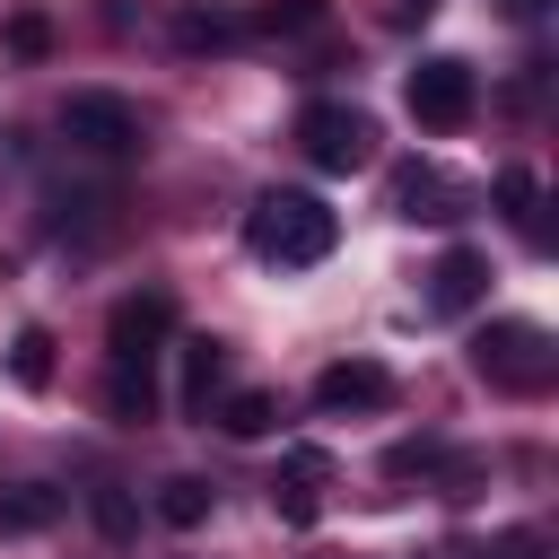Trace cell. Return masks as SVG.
Returning a JSON list of instances; mask_svg holds the SVG:
<instances>
[{
	"label": "cell",
	"mask_w": 559,
	"mask_h": 559,
	"mask_svg": "<svg viewBox=\"0 0 559 559\" xmlns=\"http://www.w3.org/2000/svg\"><path fill=\"white\" fill-rule=\"evenodd\" d=\"M245 245L262 253V262H280V271H306V262H323L332 245H341V218L314 201V192H262L253 210H245Z\"/></svg>",
	"instance_id": "6da1fadb"
},
{
	"label": "cell",
	"mask_w": 559,
	"mask_h": 559,
	"mask_svg": "<svg viewBox=\"0 0 559 559\" xmlns=\"http://www.w3.org/2000/svg\"><path fill=\"white\" fill-rule=\"evenodd\" d=\"M472 367L498 384V393H550V376H559V349H550V332L542 323H489L480 341H472Z\"/></svg>",
	"instance_id": "7a4b0ae2"
},
{
	"label": "cell",
	"mask_w": 559,
	"mask_h": 559,
	"mask_svg": "<svg viewBox=\"0 0 559 559\" xmlns=\"http://www.w3.org/2000/svg\"><path fill=\"white\" fill-rule=\"evenodd\" d=\"M61 140H70V148H87V157H140V148H148L140 105H131V96H114V87H79V96L61 105Z\"/></svg>",
	"instance_id": "3957f363"
},
{
	"label": "cell",
	"mask_w": 559,
	"mask_h": 559,
	"mask_svg": "<svg viewBox=\"0 0 559 559\" xmlns=\"http://www.w3.org/2000/svg\"><path fill=\"white\" fill-rule=\"evenodd\" d=\"M402 96H411V122H419V131H463L472 105H480V79H472V61H454V52H428Z\"/></svg>",
	"instance_id": "277c9868"
},
{
	"label": "cell",
	"mask_w": 559,
	"mask_h": 559,
	"mask_svg": "<svg viewBox=\"0 0 559 559\" xmlns=\"http://www.w3.org/2000/svg\"><path fill=\"white\" fill-rule=\"evenodd\" d=\"M297 148H306V166H323V175H358V166L376 157V122H367L358 105H306V114H297Z\"/></svg>",
	"instance_id": "5b68a950"
},
{
	"label": "cell",
	"mask_w": 559,
	"mask_h": 559,
	"mask_svg": "<svg viewBox=\"0 0 559 559\" xmlns=\"http://www.w3.org/2000/svg\"><path fill=\"white\" fill-rule=\"evenodd\" d=\"M166 332H175V297H166V288H131V297L105 314L114 367H157V358H166Z\"/></svg>",
	"instance_id": "8992f818"
},
{
	"label": "cell",
	"mask_w": 559,
	"mask_h": 559,
	"mask_svg": "<svg viewBox=\"0 0 559 559\" xmlns=\"http://www.w3.org/2000/svg\"><path fill=\"white\" fill-rule=\"evenodd\" d=\"M323 480H332V454H323V445H297V454L280 463V480H271L280 524H314V515H323Z\"/></svg>",
	"instance_id": "52a82bcc"
},
{
	"label": "cell",
	"mask_w": 559,
	"mask_h": 559,
	"mask_svg": "<svg viewBox=\"0 0 559 559\" xmlns=\"http://www.w3.org/2000/svg\"><path fill=\"white\" fill-rule=\"evenodd\" d=\"M314 402H323V411H384V402H393V376H384L376 358H341V367L314 376Z\"/></svg>",
	"instance_id": "ba28073f"
},
{
	"label": "cell",
	"mask_w": 559,
	"mask_h": 559,
	"mask_svg": "<svg viewBox=\"0 0 559 559\" xmlns=\"http://www.w3.org/2000/svg\"><path fill=\"white\" fill-rule=\"evenodd\" d=\"M480 288H489V262H480L472 245L437 253V271H428V306H437V314H472V306H480Z\"/></svg>",
	"instance_id": "9c48e42d"
},
{
	"label": "cell",
	"mask_w": 559,
	"mask_h": 559,
	"mask_svg": "<svg viewBox=\"0 0 559 559\" xmlns=\"http://www.w3.org/2000/svg\"><path fill=\"white\" fill-rule=\"evenodd\" d=\"M52 515H61V489H52V480H9V489H0V542L44 533Z\"/></svg>",
	"instance_id": "30bf717a"
},
{
	"label": "cell",
	"mask_w": 559,
	"mask_h": 559,
	"mask_svg": "<svg viewBox=\"0 0 559 559\" xmlns=\"http://www.w3.org/2000/svg\"><path fill=\"white\" fill-rule=\"evenodd\" d=\"M454 201H463V192H454L437 166H402V183H393V210H402V218H454Z\"/></svg>",
	"instance_id": "8fae6325"
},
{
	"label": "cell",
	"mask_w": 559,
	"mask_h": 559,
	"mask_svg": "<svg viewBox=\"0 0 559 559\" xmlns=\"http://www.w3.org/2000/svg\"><path fill=\"white\" fill-rule=\"evenodd\" d=\"M218 376H227V341H183V411H201L210 419V402H218Z\"/></svg>",
	"instance_id": "7c38bea8"
},
{
	"label": "cell",
	"mask_w": 559,
	"mask_h": 559,
	"mask_svg": "<svg viewBox=\"0 0 559 559\" xmlns=\"http://www.w3.org/2000/svg\"><path fill=\"white\" fill-rule=\"evenodd\" d=\"M105 419H122V428L157 419V384H148V367H105Z\"/></svg>",
	"instance_id": "4fadbf2b"
},
{
	"label": "cell",
	"mask_w": 559,
	"mask_h": 559,
	"mask_svg": "<svg viewBox=\"0 0 559 559\" xmlns=\"http://www.w3.org/2000/svg\"><path fill=\"white\" fill-rule=\"evenodd\" d=\"M157 515H166L175 533H192V524L210 515V480H201V472H175V480H157Z\"/></svg>",
	"instance_id": "5bb4252c"
},
{
	"label": "cell",
	"mask_w": 559,
	"mask_h": 559,
	"mask_svg": "<svg viewBox=\"0 0 559 559\" xmlns=\"http://www.w3.org/2000/svg\"><path fill=\"white\" fill-rule=\"evenodd\" d=\"M498 201H507V218L524 227V245H550V227H542V192H533V175H524V166H507V175H498Z\"/></svg>",
	"instance_id": "9a60e30c"
},
{
	"label": "cell",
	"mask_w": 559,
	"mask_h": 559,
	"mask_svg": "<svg viewBox=\"0 0 559 559\" xmlns=\"http://www.w3.org/2000/svg\"><path fill=\"white\" fill-rule=\"evenodd\" d=\"M210 419H218L227 437H271V428H280V402H271V393H227Z\"/></svg>",
	"instance_id": "2e32d148"
},
{
	"label": "cell",
	"mask_w": 559,
	"mask_h": 559,
	"mask_svg": "<svg viewBox=\"0 0 559 559\" xmlns=\"http://www.w3.org/2000/svg\"><path fill=\"white\" fill-rule=\"evenodd\" d=\"M236 35H245V26L218 17V9H183V17H175V44H183V52H218V44H236Z\"/></svg>",
	"instance_id": "e0dca14e"
},
{
	"label": "cell",
	"mask_w": 559,
	"mask_h": 559,
	"mask_svg": "<svg viewBox=\"0 0 559 559\" xmlns=\"http://www.w3.org/2000/svg\"><path fill=\"white\" fill-rule=\"evenodd\" d=\"M9 376H17V384H52V332H44V323H26V332L9 341Z\"/></svg>",
	"instance_id": "ac0fdd59"
},
{
	"label": "cell",
	"mask_w": 559,
	"mask_h": 559,
	"mask_svg": "<svg viewBox=\"0 0 559 559\" xmlns=\"http://www.w3.org/2000/svg\"><path fill=\"white\" fill-rule=\"evenodd\" d=\"M87 507H96V533H105V542H131V533H140V507H131L122 489H96Z\"/></svg>",
	"instance_id": "d6986e66"
},
{
	"label": "cell",
	"mask_w": 559,
	"mask_h": 559,
	"mask_svg": "<svg viewBox=\"0 0 559 559\" xmlns=\"http://www.w3.org/2000/svg\"><path fill=\"white\" fill-rule=\"evenodd\" d=\"M262 26H271V35H306V26H323V0H271Z\"/></svg>",
	"instance_id": "ffe728a7"
},
{
	"label": "cell",
	"mask_w": 559,
	"mask_h": 559,
	"mask_svg": "<svg viewBox=\"0 0 559 559\" xmlns=\"http://www.w3.org/2000/svg\"><path fill=\"white\" fill-rule=\"evenodd\" d=\"M44 44H52L44 9H17V17H9V52H44Z\"/></svg>",
	"instance_id": "44dd1931"
},
{
	"label": "cell",
	"mask_w": 559,
	"mask_h": 559,
	"mask_svg": "<svg viewBox=\"0 0 559 559\" xmlns=\"http://www.w3.org/2000/svg\"><path fill=\"white\" fill-rule=\"evenodd\" d=\"M498 9H507V17H542L550 0H498Z\"/></svg>",
	"instance_id": "7402d4cb"
},
{
	"label": "cell",
	"mask_w": 559,
	"mask_h": 559,
	"mask_svg": "<svg viewBox=\"0 0 559 559\" xmlns=\"http://www.w3.org/2000/svg\"><path fill=\"white\" fill-rule=\"evenodd\" d=\"M393 9H402V17H428V9H437V0H393Z\"/></svg>",
	"instance_id": "603a6c76"
}]
</instances>
